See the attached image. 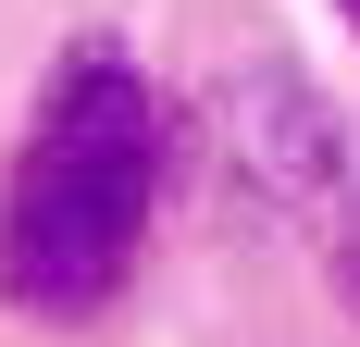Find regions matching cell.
Returning <instances> with one entry per match:
<instances>
[{
  "mask_svg": "<svg viewBox=\"0 0 360 347\" xmlns=\"http://www.w3.org/2000/svg\"><path fill=\"white\" fill-rule=\"evenodd\" d=\"M162 211V87L112 37L63 50L0 174V298L25 322H87L124 298Z\"/></svg>",
  "mask_w": 360,
  "mask_h": 347,
  "instance_id": "cell-1",
  "label": "cell"
},
{
  "mask_svg": "<svg viewBox=\"0 0 360 347\" xmlns=\"http://www.w3.org/2000/svg\"><path fill=\"white\" fill-rule=\"evenodd\" d=\"M236 112V174L261 186V211H311V199H348V149H335V112L298 87L286 63H249L224 87Z\"/></svg>",
  "mask_w": 360,
  "mask_h": 347,
  "instance_id": "cell-2",
  "label": "cell"
},
{
  "mask_svg": "<svg viewBox=\"0 0 360 347\" xmlns=\"http://www.w3.org/2000/svg\"><path fill=\"white\" fill-rule=\"evenodd\" d=\"M335 285H348V310H360V186H348V236H335Z\"/></svg>",
  "mask_w": 360,
  "mask_h": 347,
  "instance_id": "cell-3",
  "label": "cell"
},
{
  "mask_svg": "<svg viewBox=\"0 0 360 347\" xmlns=\"http://www.w3.org/2000/svg\"><path fill=\"white\" fill-rule=\"evenodd\" d=\"M335 13H348V25H360V0H335Z\"/></svg>",
  "mask_w": 360,
  "mask_h": 347,
  "instance_id": "cell-4",
  "label": "cell"
}]
</instances>
